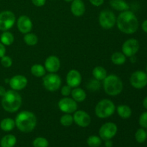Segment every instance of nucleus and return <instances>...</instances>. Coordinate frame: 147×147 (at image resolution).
I'll list each match as a JSON object with an SVG mask.
<instances>
[{"instance_id":"11","label":"nucleus","mask_w":147,"mask_h":147,"mask_svg":"<svg viewBox=\"0 0 147 147\" xmlns=\"http://www.w3.org/2000/svg\"><path fill=\"white\" fill-rule=\"evenodd\" d=\"M140 48L139 42L136 39L131 38L126 40L122 45V53L125 55L126 57H131L134 56L139 52Z\"/></svg>"},{"instance_id":"24","label":"nucleus","mask_w":147,"mask_h":147,"mask_svg":"<svg viewBox=\"0 0 147 147\" xmlns=\"http://www.w3.org/2000/svg\"><path fill=\"white\" fill-rule=\"evenodd\" d=\"M93 78L96 80H99V81H103L106 76H108L107 70L102 66H96L93 68V72H92Z\"/></svg>"},{"instance_id":"33","label":"nucleus","mask_w":147,"mask_h":147,"mask_svg":"<svg viewBox=\"0 0 147 147\" xmlns=\"http://www.w3.org/2000/svg\"><path fill=\"white\" fill-rule=\"evenodd\" d=\"M1 59V64L4 67L8 68L12 65V59L9 56L4 55Z\"/></svg>"},{"instance_id":"13","label":"nucleus","mask_w":147,"mask_h":147,"mask_svg":"<svg viewBox=\"0 0 147 147\" xmlns=\"http://www.w3.org/2000/svg\"><path fill=\"white\" fill-rule=\"evenodd\" d=\"M73 114V121L78 126L82 128L88 127L91 123L90 116L85 111L79 110L74 112Z\"/></svg>"},{"instance_id":"15","label":"nucleus","mask_w":147,"mask_h":147,"mask_svg":"<svg viewBox=\"0 0 147 147\" xmlns=\"http://www.w3.org/2000/svg\"><path fill=\"white\" fill-rule=\"evenodd\" d=\"M17 27L20 32L25 34L32 30V22L28 16L21 15L17 20Z\"/></svg>"},{"instance_id":"29","label":"nucleus","mask_w":147,"mask_h":147,"mask_svg":"<svg viewBox=\"0 0 147 147\" xmlns=\"http://www.w3.org/2000/svg\"><path fill=\"white\" fill-rule=\"evenodd\" d=\"M102 144V139L100 136L92 135L87 139V144L89 147H99Z\"/></svg>"},{"instance_id":"44","label":"nucleus","mask_w":147,"mask_h":147,"mask_svg":"<svg viewBox=\"0 0 147 147\" xmlns=\"http://www.w3.org/2000/svg\"><path fill=\"white\" fill-rule=\"evenodd\" d=\"M130 59H131V60L132 61V63H135V62H136V57H135V55L131 57Z\"/></svg>"},{"instance_id":"47","label":"nucleus","mask_w":147,"mask_h":147,"mask_svg":"<svg viewBox=\"0 0 147 147\" xmlns=\"http://www.w3.org/2000/svg\"><path fill=\"white\" fill-rule=\"evenodd\" d=\"M146 73H147V65H146Z\"/></svg>"},{"instance_id":"31","label":"nucleus","mask_w":147,"mask_h":147,"mask_svg":"<svg viewBox=\"0 0 147 147\" xmlns=\"http://www.w3.org/2000/svg\"><path fill=\"white\" fill-rule=\"evenodd\" d=\"M135 139H136V142L138 143H144L147 139L146 131H145V129H143V128L138 129L136 131V134H135Z\"/></svg>"},{"instance_id":"46","label":"nucleus","mask_w":147,"mask_h":147,"mask_svg":"<svg viewBox=\"0 0 147 147\" xmlns=\"http://www.w3.org/2000/svg\"><path fill=\"white\" fill-rule=\"evenodd\" d=\"M9 79H8V78H7L5 80V83H9Z\"/></svg>"},{"instance_id":"5","label":"nucleus","mask_w":147,"mask_h":147,"mask_svg":"<svg viewBox=\"0 0 147 147\" xmlns=\"http://www.w3.org/2000/svg\"><path fill=\"white\" fill-rule=\"evenodd\" d=\"M116 106L111 100L104 98L100 100L95 108V114L99 119H106L114 113Z\"/></svg>"},{"instance_id":"35","label":"nucleus","mask_w":147,"mask_h":147,"mask_svg":"<svg viewBox=\"0 0 147 147\" xmlns=\"http://www.w3.org/2000/svg\"><path fill=\"white\" fill-rule=\"evenodd\" d=\"M72 92V88L70 87L68 85H65L63 87L61 88V90H60V93L62 94V96H64V97H67V96H70Z\"/></svg>"},{"instance_id":"20","label":"nucleus","mask_w":147,"mask_h":147,"mask_svg":"<svg viewBox=\"0 0 147 147\" xmlns=\"http://www.w3.org/2000/svg\"><path fill=\"white\" fill-rule=\"evenodd\" d=\"M70 96H71L72 98L76 100L77 103H82L86 99L87 95H86V91L83 88L77 87L72 89Z\"/></svg>"},{"instance_id":"16","label":"nucleus","mask_w":147,"mask_h":147,"mask_svg":"<svg viewBox=\"0 0 147 147\" xmlns=\"http://www.w3.org/2000/svg\"><path fill=\"white\" fill-rule=\"evenodd\" d=\"M82 82V76L80 72L76 69L70 70L66 76V83L72 88L79 87Z\"/></svg>"},{"instance_id":"25","label":"nucleus","mask_w":147,"mask_h":147,"mask_svg":"<svg viewBox=\"0 0 147 147\" xmlns=\"http://www.w3.org/2000/svg\"><path fill=\"white\" fill-rule=\"evenodd\" d=\"M30 72L32 76L37 78L44 77L46 75V70L45 68V66L41 64L33 65L30 68Z\"/></svg>"},{"instance_id":"7","label":"nucleus","mask_w":147,"mask_h":147,"mask_svg":"<svg viewBox=\"0 0 147 147\" xmlns=\"http://www.w3.org/2000/svg\"><path fill=\"white\" fill-rule=\"evenodd\" d=\"M98 22L102 28L105 30H110L116 24V17L114 13L111 10L104 9L99 14Z\"/></svg>"},{"instance_id":"1","label":"nucleus","mask_w":147,"mask_h":147,"mask_svg":"<svg viewBox=\"0 0 147 147\" xmlns=\"http://www.w3.org/2000/svg\"><path fill=\"white\" fill-rule=\"evenodd\" d=\"M116 25L121 32L126 34H134L139 29V20L136 14L130 10L122 11L116 17Z\"/></svg>"},{"instance_id":"12","label":"nucleus","mask_w":147,"mask_h":147,"mask_svg":"<svg viewBox=\"0 0 147 147\" xmlns=\"http://www.w3.org/2000/svg\"><path fill=\"white\" fill-rule=\"evenodd\" d=\"M59 109L65 113H73L78 109V103L72 98L63 97L57 103Z\"/></svg>"},{"instance_id":"49","label":"nucleus","mask_w":147,"mask_h":147,"mask_svg":"<svg viewBox=\"0 0 147 147\" xmlns=\"http://www.w3.org/2000/svg\"><path fill=\"white\" fill-rule=\"evenodd\" d=\"M146 136H147V131H146Z\"/></svg>"},{"instance_id":"48","label":"nucleus","mask_w":147,"mask_h":147,"mask_svg":"<svg viewBox=\"0 0 147 147\" xmlns=\"http://www.w3.org/2000/svg\"><path fill=\"white\" fill-rule=\"evenodd\" d=\"M99 147H106V146H99Z\"/></svg>"},{"instance_id":"34","label":"nucleus","mask_w":147,"mask_h":147,"mask_svg":"<svg viewBox=\"0 0 147 147\" xmlns=\"http://www.w3.org/2000/svg\"><path fill=\"white\" fill-rule=\"evenodd\" d=\"M139 123L141 127L147 129V111L144 112L140 115L139 119Z\"/></svg>"},{"instance_id":"37","label":"nucleus","mask_w":147,"mask_h":147,"mask_svg":"<svg viewBox=\"0 0 147 147\" xmlns=\"http://www.w3.org/2000/svg\"><path fill=\"white\" fill-rule=\"evenodd\" d=\"M32 3L34 4L35 7H41L45 4L46 0H31Z\"/></svg>"},{"instance_id":"28","label":"nucleus","mask_w":147,"mask_h":147,"mask_svg":"<svg viewBox=\"0 0 147 147\" xmlns=\"http://www.w3.org/2000/svg\"><path fill=\"white\" fill-rule=\"evenodd\" d=\"M24 42L28 46H34L38 42V37L34 33H27L24 36Z\"/></svg>"},{"instance_id":"40","label":"nucleus","mask_w":147,"mask_h":147,"mask_svg":"<svg viewBox=\"0 0 147 147\" xmlns=\"http://www.w3.org/2000/svg\"><path fill=\"white\" fill-rule=\"evenodd\" d=\"M142 29L145 33L147 34V20H145L142 24Z\"/></svg>"},{"instance_id":"3","label":"nucleus","mask_w":147,"mask_h":147,"mask_svg":"<svg viewBox=\"0 0 147 147\" xmlns=\"http://www.w3.org/2000/svg\"><path fill=\"white\" fill-rule=\"evenodd\" d=\"M22 103V98L18 91L12 90H7L1 97V106L3 109L9 113H15L20 109Z\"/></svg>"},{"instance_id":"4","label":"nucleus","mask_w":147,"mask_h":147,"mask_svg":"<svg viewBox=\"0 0 147 147\" xmlns=\"http://www.w3.org/2000/svg\"><path fill=\"white\" fill-rule=\"evenodd\" d=\"M103 81V90L109 96H116L120 94L123 90V82L121 79L116 75H108Z\"/></svg>"},{"instance_id":"27","label":"nucleus","mask_w":147,"mask_h":147,"mask_svg":"<svg viewBox=\"0 0 147 147\" xmlns=\"http://www.w3.org/2000/svg\"><path fill=\"white\" fill-rule=\"evenodd\" d=\"M0 41L5 46H9L12 45L14 41V37L11 32L9 31H4L0 36Z\"/></svg>"},{"instance_id":"19","label":"nucleus","mask_w":147,"mask_h":147,"mask_svg":"<svg viewBox=\"0 0 147 147\" xmlns=\"http://www.w3.org/2000/svg\"><path fill=\"white\" fill-rule=\"evenodd\" d=\"M110 6L112 9L122 12V11L129 10V4L125 0H110Z\"/></svg>"},{"instance_id":"43","label":"nucleus","mask_w":147,"mask_h":147,"mask_svg":"<svg viewBox=\"0 0 147 147\" xmlns=\"http://www.w3.org/2000/svg\"><path fill=\"white\" fill-rule=\"evenodd\" d=\"M143 106H144V108L145 109H146V110H147V96H146V97H145L144 99Z\"/></svg>"},{"instance_id":"39","label":"nucleus","mask_w":147,"mask_h":147,"mask_svg":"<svg viewBox=\"0 0 147 147\" xmlns=\"http://www.w3.org/2000/svg\"><path fill=\"white\" fill-rule=\"evenodd\" d=\"M6 54V47L4 45H3L2 43L0 42V58L3 57V56L5 55Z\"/></svg>"},{"instance_id":"14","label":"nucleus","mask_w":147,"mask_h":147,"mask_svg":"<svg viewBox=\"0 0 147 147\" xmlns=\"http://www.w3.org/2000/svg\"><path fill=\"white\" fill-rule=\"evenodd\" d=\"M28 80L24 76L22 75H16L9 79V85L12 90L19 91L25 88L27 86Z\"/></svg>"},{"instance_id":"17","label":"nucleus","mask_w":147,"mask_h":147,"mask_svg":"<svg viewBox=\"0 0 147 147\" xmlns=\"http://www.w3.org/2000/svg\"><path fill=\"white\" fill-rule=\"evenodd\" d=\"M60 65H61V63H60V59L55 55L49 56L45 61V68L49 73H57L60 70Z\"/></svg>"},{"instance_id":"45","label":"nucleus","mask_w":147,"mask_h":147,"mask_svg":"<svg viewBox=\"0 0 147 147\" xmlns=\"http://www.w3.org/2000/svg\"><path fill=\"white\" fill-rule=\"evenodd\" d=\"M64 1H66V2H72L73 0H64Z\"/></svg>"},{"instance_id":"9","label":"nucleus","mask_w":147,"mask_h":147,"mask_svg":"<svg viewBox=\"0 0 147 147\" xmlns=\"http://www.w3.org/2000/svg\"><path fill=\"white\" fill-rule=\"evenodd\" d=\"M118 127L116 123L113 122H107L100 126L99 129V136L102 140H110L116 135Z\"/></svg>"},{"instance_id":"10","label":"nucleus","mask_w":147,"mask_h":147,"mask_svg":"<svg viewBox=\"0 0 147 147\" xmlns=\"http://www.w3.org/2000/svg\"><path fill=\"white\" fill-rule=\"evenodd\" d=\"M130 83L136 89H142L147 86V73L142 70L134 72L130 77Z\"/></svg>"},{"instance_id":"32","label":"nucleus","mask_w":147,"mask_h":147,"mask_svg":"<svg viewBox=\"0 0 147 147\" xmlns=\"http://www.w3.org/2000/svg\"><path fill=\"white\" fill-rule=\"evenodd\" d=\"M33 147H48L49 142L47 139L44 137H37L34 139L32 142Z\"/></svg>"},{"instance_id":"42","label":"nucleus","mask_w":147,"mask_h":147,"mask_svg":"<svg viewBox=\"0 0 147 147\" xmlns=\"http://www.w3.org/2000/svg\"><path fill=\"white\" fill-rule=\"evenodd\" d=\"M105 146L106 147H112L113 146V142H112L111 139H110V140L105 141Z\"/></svg>"},{"instance_id":"2","label":"nucleus","mask_w":147,"mask_h":147,"mask_svg":"<svg viewBox=\"0 0 147 147\" xmlns=\"http://www.w3.org/2000/svg\"><path fill=\"white\" fill-rule=\"evenodd\" d=\"M16 127L22 133H30L37 126V117L34 113L29 111H22L16 116Z\"/></svg>"},{"instance_id":"41","label":"nucleus","mask_w":147,"mask_h":147,"mask_svg":"<svg viewBox=\"0 0 147 147\" xmlns=\"http://www.w3.org/2000/svg\"><path fill=\"white\" fill-rule=\"evenodd\" d=\"M7 90H6L5 88L2 86H0V96L2 97V96H4V94L6 93Z\"/></svg>"},{"instance_id":"6","label":"nucleus","mask_w":147,"mask_h":147,"mask_svg":"<svg viewBox=\"0 0 147 147\" xmlns=\"http://www.w3.org/2000/svg\"><path fill=\"white\" fill-rule=\"evenodd\" d=\"M42 84L45 88L50 92H55L61 87V78L56 73H50L43 77Z\"/></svg>"},{"instance_id":"8","label":"nucleus","mask_w":147,"mask_h":147,"mask_svg":"<svg viewBox=\"0 0 147 147\" xmlns=\"http://www.w3.org/2000/svg\"><path fill=\"white\" fill-rule=\"evenodd\" d=\"M16 16L14 12L5 10L0 12V30L2 32L8 31L14 25Z\"/></svg>"},{"instance_id":"22","label":"nucleus","mask_w":147,"mask_h":147,"mask_svg":"<svg viewBox=\"0 0 147 147\" xmlns=\"http://www.w3.org/2000/svg\"><path fill=\"white\" fill-rule=\"evenodd\" d=\"M15 126V121L11 118H5L0 122V129L5 132L11 131Z\"/></svg>"},{"instance_id":"18","label":"nucleus","mask_w":147,"mask_h":147,"mask_svg":"<svg viewBox=\"0 0 147 147\" xmlns=\"http://www.w3.org/2000/svg\"><path fill=\"white\" fill-rule=\"evenodd\" d=\"M71 13L76 17H82L86 11V5L83 0H73L70 5Z\"/></svg>"},{"instance_id":"30","label":"nucleus","mask_w":147,"mask_h":147,"mask_svg":"<svg viewBox=\"0 0 147 147\" xmlns=\"http://www.w3.org/2000/svg\"><path fill=\"white\" fill-rule=\"evenodd\" d=\"M73 122H74V121H73V116H72L71 113H65L64 115H63L60 117V123L63 126L68 127V126H70L73 124Z\"/></svg>"},{"instance_id":"36","label":"nucleus","mask_w":147,"mask_h":147,"mask_svg":"<svg viewBox=\"0 0 147 147\" xmlns=\"http://www.w3.org/2000/svg\"><path fill=\"white\" fill-rule=\"evenodd\" d=\"M88 85L89 86H88V88L89 89H92V90H93V91H94V90H98L99 88H100V81L96 80V79L94 78V80H91V81L90 82V84Z\"/></svg>"},{"instance_id":"26","label":"nucleus","mask_w":147,"mask_h":147,"mask_svg":"<svg viewBox=\"0 0 147 147\" xmlns=\"http://www.w3.org/2000/svg\"><path fill=\"white\" fill-rule=\"evenodd\" d=\"M111 60L116 65H121L126 63V57L122 52H116L112 54Z\"/></svg>"},{"instance_id":"21","label":"nucleus","mask_w":147,"mask_h":147,"mask_svg":"<svg viewBox=\"0 0 147 147\" xmlns=\"http://www.w3.org/2000/svg\"><path fill=\"white\" fill-rule=\"evenodd\" d=\"M116 111L117 112L118 115L121 119H129L132 115L131 109L130 108V106H127V105H119L116 108Z\"/></svg>"},{"instance_id":"38","label":"nucleus","mask_w":147,"mask_h":147,"mask_svg":"<svg viewBox=\"0 0 147 147\" xmlns=\"http://www.w3.org/2000/svg\"><path fill=\"white\" fill-rule=\"evenodd\" d=\"M90 4L93 6L96 7H100L101 5H103V3H104L105 0H89Z\"/></svg>"},{"instance_id":"23","label":"nucleus","mask_w":147,"mask_h":147,"mask_svg":"<svg viewBox=\"0 0 147 147\" xmlns=\"http://www.w3.org/2000/svg\"><path fill=\"white\" fill-rule=\"evenodd\" d=\"M17 144V138L13 134H7L3 136L0 141L1 147H14Z\"/></svg>"}]
</instances>
